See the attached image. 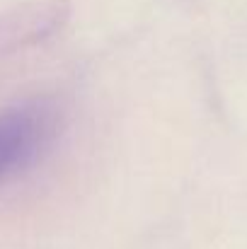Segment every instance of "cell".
I'll list each match as a JSON object with an SVG mask.
<instances>
[{
    "label": "cell",
    "instance_id": "cell-2",
    "mask_svg": "<svg viewBox=\"0 0 247 249\" xmlns=\"http://www.w3.org/2000/svg\"><path fill=\"white\" fill-rule=\"evenodd\" d=\"M66 17L63 2H37L0 15V51L32 44L51 34Z\"/></svg>",
    "mask_w": 247,
    "mask_h": 249
},
{
    "label": "cell",
    "instance_id": "cell-1",
    "mask_svg": "<svg viewBox=\"0 0 247 249\" xmlns=\"http://www.w3.org/2000/svg\"><path fill=\"white\" fill-rule=\"evenodd\" d=\"M56 116L44 102H27L0 111V181L34 162L54 138Z\"/></svg>",
    "mask_w": 247,
    "mask_h": 249
}]
</instances>
